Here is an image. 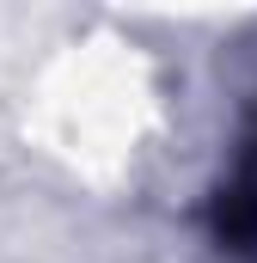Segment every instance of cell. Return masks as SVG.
Returning a JSON list of instances; mask_svg holds the SVG:
<instances>
[{
    "label": "cell",
    "instance_id": "obj_1",
    "mask_svg": "<svg viewBox=\"0 0 257 263\" xmlns=\"http://www.w3.org/2000/svg\"><path fill=\"white\" fill-rule=\"evenodd\" d=\"M214 233L227 245H239V251H257V172L245 184L221 190V202H214Z\"/></svg>",
    "mask_w": 257,
    "mask_h": 263
}]
</instances>
